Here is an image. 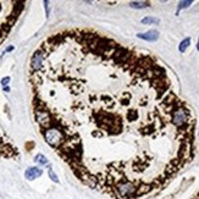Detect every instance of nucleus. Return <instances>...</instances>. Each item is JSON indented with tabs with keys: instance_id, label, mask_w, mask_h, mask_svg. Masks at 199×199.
<instances>
[{
	"instance_id": "8",
	"label": "nucleus",
	"mask_w": 199,
	"mask_h": 199,
	"mask_svg": "<svg viewBox=\"0 0 199 199\" xmlns=\"http://www.w3.org/2000/svg\"><path fill=\"white\" fill-rule=\"evenodd\" d=\"M142 23L144 25H152V23H159V20L155 17H145L142 20Z\"/></svg>"
},
{
	"instance_id": "13",
	"label": "nucleus",
	"mask_w": 199,
	"mask_h": 199,
	"mask_svg": "<svg viewBox=\"0 0 199 199\" xmlns=\"http://www.w3.org/2000/svg\"><path fill=\"white\" fill-rule=\"evenodd\" d=\"M9 81H10V78H9V77H8V78H4V79H3V84H8V82H9Z\"/></svg>"
},
{
	"instance_id": "1",
	"label": "nucleus",
	"mask_w": 199,
	"mask_h": 199,
	"mask_svg": "<svg viewBox=\"0 0 199 199\" xmlns=\"http://www.w3.org/2000/svg\"><path fill=\"white\" fill-rule=\"evenodd\" d=\"M35 126L88 188L140 199L195 158V116L152 55L103 33L48 35L29 59Z\"/></svg>"
},
{
	"instance_id": "5",
	"label": "nucleus",
	"mask_w": 199,
	"mask_h": 199,
	"mask_svg": "<svg viewBox=\"0 0 199 199\" xmlns=\"http://www.w3.org/2000/svg\"><path fill=\"white\" fill-rule=\"evenodd\" d=\"M138 38H142L144 40H149V42H155L158 38H159V32L155 31V29H150L148 31L147 33H139L137 34Z\"/></svg>"
},
{
	"instance_id": "12",
	"label": "nucleus",
	"mask_w": 199,
	"mask_h": 199,
	"mask_svg": "<svg viewBox=\"0 0 199 199\" xmlns=\"http://www.w3.org/2000/svg\"><path fill=\"white\" fill-rule=\"evenodd\" d=\"M189 199H199V188H198V191H197V192H195Z\"/></svg>"
},
{
	"instance_id": "11",
	"label": "nucleus",
	"mask_w": 199,
	"mask_h": 199,
	"mask_svg": "<svg viewBox=\"0 0 199 199\" xmlns=\"http://www.w3.org/2000/svg\"><path fill=\"white\" fill-rule=\"evenodd\" d=\"M191 4H192V2H181L180 3V6H178V10H181L183 8H188Z\"/></svg>"
},
{
	"instance_id": "10",
	"label": "nucleus",
	"mask_w": 199,
	"mask_h": 199,
	"mask_svg": "<svg viewBox=\"0 0 199 199\" xmlns=\"http://www.w3.org/2000/svg\"><path fill=\"white\" fill-rule=\"evenodd\" d=\"M49 176H50V178L54 181V182H59V178H58V176L53 172V170L50 169V170H49Z\"/></svg>"
},
{
	"instance_id": "4",
	"label": "nucleus",
	"mask_w": 199,
	"mask_h": 199,
	"mask_svg": "<svg viewBox=\"0 0 199 199\" xmlns=\"http://www.w3.org/2000/svg\"><path fill=\"white\" fill-rule=\"evenodd\" d=\"M42 175H43V170L39 169V167H35V166L28 167V169L26 170V172H25V177H26L28 181H33V180L40 177Z\"/></svg>"
},
{
	"instance_id": "6",
	"label": "nucleus",
	"mask_w": 199,
	"mask_h": 199,
	"mask_svg": "<svg viewBox=\"0 0 199 199\" xmlns=\"http://www.w3.org/2000/svg\"><path fill=\"white\" fill-rule=\"evenodd\" d=\"M189 44H191V39H189V38H186L184 40H182V43H181L180 46H178L180 52H181V53H184V52H186V49L189 46Z\"/></svg>"
},
{
	"instance_id": "14",
	"label": "nucleus",
	"mask_w": 199,
	"mask_h": 199,
	"mask_svg": "<svg viewBox=\"0 0 199 199\" xmlns=\"http://www.w3.org/2000/svg\"><path fill=\"white\" fill-rule=\"evenodd\" d=\"M197 48H198V50H199V42H198V46Z\"/></svg>"
},
{
	"instance_id": "7",
	"label": "nucleus",
	"mask_w": 199,
	"mask_h": 199,
	"mask_svg": "<svg viewBox=\"0 0 199 199\" xmlns=\"http://www.w3.org/2000/svg\"><path fill=\"white\" fill-rule=\"evenodd\" d=\"M131 6L132 8H137V9H143V8L149 6V3H145V2H134V3H131Z\"/></svg>"
},
{
	"instance_id": "3",
	"label": "nucleus",
	"mask_w": 199,
	"mask_h": 199,
	"mask_svg": "<svg viewBox=\"0 0 199 199\" xmlns=\"http://www.w3.org/2000/svg\"><path fill=\"white\" fill-rule=\"evenodd\" d=\"M20 149L14 140L6 134L4 128L0 125V160L3 159H19Z\"/></svg>"
},
{
	"instance_id": "2",
	"label": "nucleus",
	"mask_w": 199,
	"mask_h": 199,
	"mask_svg": "<svg viewBox=\"0 0 199 199\" xmlns=\"http://www.w3.org/2000/svg\"><path fill=\"white\" fill-rule=\"evenodd\" d=\"M25 9V2H0V44L9 37Z\"/></svg>"
},
{
	"instance_id": "9",
	"label": "nucleus",
	"mask_w": 199,
	"mask_h": 199,
	"mask_svg": "<svg viewBox=\"0 0 199 199\" xmlns=\"http://www.w3.org/2000/svg\"><path fill=\"white\" fill-rule=\"evenodd\" d=\"M38 164H40V165H46L48 164V159L44 157V155H42V154H38L37 157H35V159H34Z\"/></svg>"
}]
</instances>
